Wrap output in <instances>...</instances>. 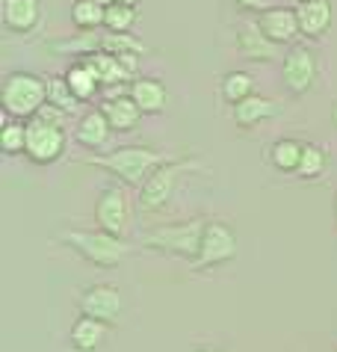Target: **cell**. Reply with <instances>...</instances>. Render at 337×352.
<instances>
[{
  "label": "cell",
  "instance_id": "7c38bea8",
  "mask_svg": "<svg viewBox=\"0 0 337 352\" xmlns=\"http://www.w3.org/2000/svg\"><path fill=\"white\" fill-rule=\"evenodd\" d=\"M257 27H261V33L266 38H272L275 45H287L302 33L296 9H287V6H272V9H266V12H261Z\"/></svg>",
  "mask_w": 337,
  "mask_h": 352
},
{
  "label": "cell",
  "instance_id": "52a82bcc",
  "mask_svg": "<svg viewBox=\"0 0 337 352\" xmlns=\"http://www.w3.org/2000/svg\"><path fill=\"white\" fill-rule=\"evenodd\" d=\"M184 169H190L186 160H172V163H163L160 169L151 172V178L142 184L140 190V208L142 210H160L172 201V195L177 190V181H181Z\"/></svg>",
  "mask_w": 337,
  "mask_h": 352
},
{
  "label": "cell",
  "instance_id": "d590c367",
  "mask_svg": "<svg viewBox=\"0 0 337 352\" xmlns=\"http://www.w3.org/2000/svg\"><path fill=\"white\" fill-rule=\"evenodd\" d=\"M299 3H305V0H299Z\"/></svg>",
  "mask_w": 337,
  "mask_h": 352
},
{
  "label": "cell",
  "instance_id": "4fadbf2b",
  "mask_svg": "<svg viewBox=\"0 0 337 352\" xmlns=\"http://www.w3.org/2000/svg\"><path fill=\"white\" fill-rule=\"evenodd\" d=\"M110 122H107V116L104 110H89L80 116V122H77V128H74V140L83 145V148L89 151H98L101 145H107V140H110Z\"/></svg>",
  "mask_w": 337,
  "mask_h": 352
},
{
  "label": "cell",
  "instance_id": "5bb4252c",
  "mask_svg": "<svg viewBox=\"0 0 337 352\" xmlns=\"http://www.w3.org/2000/svg\"><path fill=\"white\" fill-rule=\"evenodd\" d=\"M42 3L39 0H3V24L12 33H30L39 24Z\"/></svg>",
  "mask_w": 337,
  "mask_h": 352
},
{
  "label": "cell",
  "instance_id": "d6a6232c",
  "mask_svg": "<svg viewBox=\"0 0 337 352\" xmlns=\"http://www.w3.org/2000/svg\"><path fill=\"white\" fill-rule=\"evenodd\" d=\"M98 3H101V6H113L116 0H98Z\"/></svg>",
  "mask_w": 337,
  "mask_h": 352
},
{
  "label": "cell",
  "instance_id": "9a60e30c",
  "mask_svg": "<svg viewBox=\"0 0 337 352\" xmlns=\"http://www.w3.org/2000/svg\"><path fill=\"white\" fill-rule=\"evenodd\" d=\"M104 116H107V122H110V128L118 131V133H127V131H133L136 124H140L142 119V110L136 107V101L131 95H118V98H110L104 107Z\"/></svg>",
  "mask_w": 337,
  "mask_h": 352
},
{
  "label": "cell",
  "instance_id": "9c48e42d",
  "mask_svg": "<svg viewBox=\"0 0 337 352\" xmlns=\"http://www.w3.org/2000/svg\"><path fill=\"white\" fill-rule=\"evenodd\" d=\"M237 255V234L225 222H207L202 234V249H198V267H216Z\"/></svg>",
  "mask_w": 337,
  "mask_h": 352
},
{
  "label": "cell",
  "instance_id": "1f68e13d",
  "mask_svg": "<svg viewBox=\"0 0 337 352\" xmlns=\"http://www.w3.org/2000/svg\"><path fill=\"white\" fill-rule=\"evenodd\" d=\"M116 3H124V6H136L140 0H116Z\"/></svg>",
  "mask_w": 337,
  "mask_h": 352
},
{
  "label": "cell",
  "instance_id": "f546056e",
  "mask_svg": "<svg viewBox=\"0 0 337 352\" xmlns=\"http://www.w3.org/2000/svg\"><path fill=\"white\" fill-rule=\"evenodd\" d=\"M63 116H65V110H59V107L51 104V101H47L42 110H39V119H45V122H51V124H63Z\"/></svg>",
  "mask_w": 337,
  "mask_h": 352
},
{
  "label": "cell",
  "instance_id": "ba28073f",
  "mask_svg": "<svg viewBox=\"0 0 337 352\" xmlns=\"http://www.w3.org/2000/svg\"><path fill=\"white\" fill-rule=\"evenodd\" d=\"M316 74H320V65H316V54L311 51V47L299 45L284 56L281 80L287 86V92H293V95L311 92L314 83H316Z\"/></svg>",
  "mask_w": 337,
  "mask_h": 352
},
{
  "label": "cell",
  "instance_id": "277c9868",
  "mask_svg": "<svg viewBox=\"0 0 337 352\" xmlns=\"http://www.w3.org/2000/svg\"><path fill=\"white\" fill-rule=\"evenodd\" d=\"M202 219H190V222H175V225H160V228L148 231L145 243L151 249L168 252V255H181V258H198L202 249V234H204Z\"/></svg>",
  "mask_w": 337,
  "mask_h": 352
},
{
  "label": "cell",
  "instance_id": "484cf974",
  "mask_svg": "<svg viewBox=\"0 0 337 352\" xmlns=\"http://www.w3.org/2000/svg\"><path fill=\"white\" fill-rule=\"evenodd\" d=\"M323 172H325V151L314 142H305V151H302L296 175H299V178H316V175H323Z\"/></svg>",
  "mask_w": 337,
  "mask_h": 352
},
{
  "label": "cell",
  "instance_id": "8992f818",
  "mask_svg": "<svg viewBox=\"0 0 337 352\" xmlns=\"http://www.w3.org/2000/svg\"><path fill=\"white\" fill-rule=\"evenodd\" d=\"M65 151L63 124H51L45 119H27V157L33 163H56Z\"/></svg>",
  "mask_w": 337,
  "mask_h": 352
},
{
  "label": "cell",
  "instance_id": "ac0fdd59",
  "mask_svg": "<svg viewBox=\"0 0 337 352\" xmlns=\"http://www.w3.org/2000/svg\"><path fill=\"white\" fill-rule=\"evenodd\" d=\"M305 36H323L331 27V0H305L296 9Z\"/></svg>",
  "mask_w": 337,
  "mask_h": 352
},
{
  "label": "cell",
  "instance_id": "8fae6325",
  "mask_svg": "<svg viewBox=\"0 0 337 352\" xmlns=\"http://www.w3.org/2000/svg\"><path fill=\"white\" fill-rule=\"evenodd\" d=\"M83 60L95 68L98 80L104 86H116L122 80H131L133 68H136V54H124V56H116L110 51H92Z\"/></svg>",
  "mask_w": 337,
  "mask_h": 352
},
{
  "label": "cell",
  "instance_id": "cb8c5ba5",
  "mask_svg": "<svg viewBox=\"0 0 337 352\" xmlns=\"http://www.w3.org/2000/svg\"><path fill=\"white\" fill-rule=\"evenodd\" d=\"M0 148H3L9 157H15V154H27V122L6 119L3 131H0Z\"/></svg>",
  "mask_w": 337,
  "mask_h": 352
},
{
  "label": "cell",
  "instance_id": "ffe728a7",
  "mask_svg": "<svg viewBox=\"0 0 337 352\" xmlns=\"http://www.w3.org/2000/svg\"><path fill=\"white\" fill-rule=\"evenodd\" d=\"M240 51L246 60H254V63H266V60H275L279 54V45L272 38H266L261 33V27H249V30L240 33Z\"/></svg>",
  "mask_w": 337,
  "mask_h": 352
},
{
  "label": "cell",
  "instance_id": "4316f807",
  "mask_svg": "<svg viewBox=\"0 0 337 352\" xmlns=\"http://www.w3.org/2000/svg\"><path fill=\"white\" fill-rule=\"evenodd\" d=\"M136 21V9L133 6H124V3H113L107 6V15H104V27L110 33H127Z\"/></svg>",
  "mask_w": 337,
  "mask_h": 352
},
{
  "label": "cell",
  "instance_id": "d6986e66",
  "mask_svg": "<svg viewBox=\"0 0 337 352\" xmlns=\"http://www.w3.org/2000/svg\"><path fill=\"white\" fill-rule=\"evenodd\" d=\"M107 340V322L95 317H80L72 326V346L77 352H95Z\"/></svg>",
  "mask_w": 337,
  "mask_h": 352
},
{
  "label": "cell",
  "instance_id": "30bf717a",
  "mask_svg": "<svg viewBox=\"0 0 337 352\" xmlns=\"http://www.w3.org/2000/svg\"><path fill=\"white\" fill-rule=\"evenodd\" d=\"M122 293H118V287L113 285H92L83 290L80 296V311L86 317H95V320H104L107 326L110 322H118V317H122Z\"/></svg>",
  "mask_w": 337,
  "mask_h": 352
},
{
  "label": "cell",
  "instance_id": "d4e9b609",
  "mask_svg": "<svg viewBox=\"0 0 337 352\" xmlns=\"http://www.w3.org/2000/svg\"><path fill=\"white\" fill-rule=\"evenodd\" d=\"M107 6H101L98 0H74L72 3V21L80 27V30H95V27L104 24Z\"/></svg>",
  "mask_w": 337,
  "mask_h": 352
},
{
  "label": "cell",
  "instance_id": "7a4b0ae2",
  "mask_svg": "<svg viewBox=\"0 0 337 352\" xmlns=\"http://www.w3.org/2000/svg\"><path fill=\"white\" fill-rule=\"evenodd\" d=\"M0 104L9 119L27 122L47 104V83L30 72H12L0 86Z\"/></svg>",
  "mask_w": 337,
  "mask_h": 352
},
{
  "label": "cell",
  "instance_id": "2e32d148",
  "mask_svg": "<svg viewBox=\"0 0 337 352\" xmlns=\"http://www.w3.org/2000/svg\"><path fill=\"white\" fill-rule=\"evenodd\" d=\"M136 101V107L142 110V116H154V113H163L166 110V86L154 77H140V80L131 83V92H127Z\"/></svg>",
  "mask_w": 337,
  "mask_h": 352
},
{
  "label": "cell",
  "instance_id": "836d02e7",
  "mask_svg": "<svg viewBox=\"0 0 337 352\" xmlns=\"http://www.w3.org/2000/svg\"><path fill=\"white\" fill-rule=\"evenodd\" d=\"M334 219H337V195H334Z\"/></svg>",
  "mask_w": 337,
  "mask_h": 352
},
{
  "label": "cell",
  "instance_id": "e0dca14e",
  "mask_svg": "<svg viewBox=\"0 0 337 352\" xmlns=\"http://www.w3.org/2000/svg\"><path fill=\"white\" fill-rule=\"evenodd\" d=\"M279 116V104L270 101V98H261V95H249L246 101L234 104V122L240 128H254L266 119H275Z\"/></svg>",
  "mask_w": 337,
  "mask_h": 352
},
{
  "label": "cell",
  "instance_id": "4dcf8cb0",
  "mask_svg": "<svg viewBox=\"0 0 337 352\" xmlns=\"http://www.w3.org/2000/svg\"><path fill=\"white\" fill-rule=\"evenodd\" d=\"M243 9H261V12H266V9H272L270 6V0H237Z\"/></svg>",
  "mask_w": 337,
  "mask_h": 352
},
{
  "label": "cell",
  "instance_id": "7402d4cb",
  "mask_svg": "<svg viewBox=\"0 0 337 352\" xmlns=\"http://www.w3.org/2000/svg\"><path fill=\"white\" fill-rule=\"evenodd\" d=\"M302 151H305V142L284 136V140H279L270 148V160L279 172H296L299 169V160H302Z\"/></svg>",
  "mask_w": 337,
  "mask_h": 352
},
{
  "label": "cell",
  "instance_id": "3957f363",
  "mask_svg": "<svg viewBox=\"0 0 337 352\" xmlns=\"http://www.w3.org/2000/svg\"><path fill=\"white\" fill-rule=\"evenodd\" d=\"M59 240L68 243L77 255L95 267H118L131 255V246L124 243V237H116L110 231H65Z\"/></svg>",
  "mask_w": 337,
  "mask_h": 352
},
{
  "label": "cell",
  "instance_id": "6da1fadb",
  "mask_svg": "<svg viewBox=\"0 0 337 352\" xmlns=\"http://www.w3.org/2000/svg\"><path fill=\"white\" fill-rule=\"evenodd\" d=\"M86 163L101 166V169L113 172L118 181L127 184V187H142V184L151 178L154 169H160L166 163L154 148H142V145H127V148H116L110 154H101V157H89Z\"/></svg>",
  "mask_w": 337,
  "mask_h": 352
},
{
  "label": "cell",
  "instance_id": "5b68a950",
  "mask_svg": "<svg viewBox=\"0 0 337 352\" xmlns=\"http://www.w3.org/2000/svg\"><path fill=\"white\" fill-rule=\"evenodd\" d=\"M95 219L101 231H110L116 237H127L133 225V204L124 187H104L95 201Z\"/></svg>",
  "mask_w": 337,
  "mask_h": 352
},
{
  "label": "cell",
  "instance_id": "83f0119b",
  "mask_svg": "<svg viewBox=\"0 0 337 352\" xmlns=\"http://www.w3.org/2000/svg\"><path fill=\"white\" fill-rule=\"evenodd\" d=\"M47 101L56 104L59 110H65V113L74 110L77 98H74L72 89H68V80H65V77H51V80H47Z\"/></svg>",
  "mask_w": 337,
  "mask_h": 352
},
{
  "label": "cell",
  "instance_id": "e575fe53",
  "mask_svg": "<svg viewBox=\"0 0 337 352\" xmlns=\"http://www.w3.org/2000/svg\"><path fill=\"white\" fill-rule=\"evenodd\" d=\"M198 352H207V349H198Z\"/></svg>",
  "mask_w": 337,
  "mask_h": 352
},
{
  "label": "cell",
  "instance_id": "44dd1931",
  "mask_svg": "<svg viewBox=\"0 0 337 352\" xmlns=\"http://www.w3.org/2000/svg\"><path fill=\"white\" fill-rule=\"evenodd\" d=\"M65 80H68V89L74 92L77 101H89V98L98 92V86H101V80H98V74H95V68L89 65L86 60L74 63L72 68H68Z\"/></svg>",
  "mask_w": 337,
  "mask_h": 352
},
{
  "label": "cell",
  "instance_id": "f1b7e54d",
  "mask_svg": "<svg viewBox=\"0 0 337 352\" xmlns=\"http://www.w3.org/2000/svg\"><path fill=\"white\" fill-rule=\"evenodd\" d=\"M101 51H110L116 56H124V54H145V47L140 42H133L127 33H113V36H104L101 38Z\"/></svg>",
  "mask_w": 337,
  "mask_h": 352
},
{
  "label": "cell",
  "instance_id": "603a6c76",
  "mask_svg": "<svg viewBox=\"0 0 337 352\" xmlns=\"http://www.w3.org/2000/svg\"><path fill=\"white\" fill-rule=\"evenodd\" d=\"M249 95H254V77L246 72H228L222 77V98L228 104H240Z\"/></svg>",
  "mask_w": 337,
  "mask_h": 352
}]
</instances>
